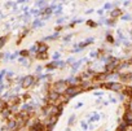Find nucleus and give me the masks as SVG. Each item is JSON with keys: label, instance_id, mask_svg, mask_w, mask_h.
Masks as SVG:
<instances>
[{"label": "nucleus", "instance_id": "1", "mask_svg": "<svg viewBox=\"0 0 132 131\" xmlns=\"http://www.w3.org/2000/svg\"><path fill=\"white\" fill-rule=\"evenodd\" d=\"M102 87H105V88H108V90H111V91H114V92H120V91H123V88H124V86H123L122 83H119V82H109V83L102 84Z\"/></svg>", "mask_w": 132, "mask_h": 131}, {"label": "nucleus", "instance_id": "2", "mask_svg": "<svg viewBox=\"0 0 132 131\" xmlns=\"http://www.w3.org/2000/svg\"><path fill=\"white\" fill-rule=\"evenodd\" d=\"M66 90H68V83H66L65 81H58L53 84V91H56L58 95L65 94Z\"/></svg>", "mask_w": 132, "mask_h": 131}, {"label": "nucleus", "instance_id": "3", "mask_svg": "<svg viewBox=\"0 0 132 131\" xmlns=\"http://www.w3.org/2000/svg\"><path fill=\"white\" fill-rule=\"evenodd\" d=\"M34 81H35V78H34V77L27 75V77H25V78L22 79L21 87H22V88H29V87H31V86L34 84Z\"/></svg>", "mask_w": 132, "mask_h": 131}, {"label": "nucleus", "instance_id": "4", "mask_svg": "<svg viewBox=\"0 0 132 131\" xmlns=\"http://www.w3.org/2000/svg\"><path fill=\"white\" fill-rule=\"evenodd\" d=\"M80 92V87H78V86H74V87H68V90H66V95H68L69 97H73V96H75V95H78Z\"/></svg>", "mask_w": 132, "mask_h": 131}, {"label": "nucleus", "instance_id": "5", "mask_svg": "<svg viewBox=\"0 0 132 131\" xmlns=\"http://www.w3.org/2000/svg\"><path fill=\"white\" fill-rule=\"evenodd\" d=\"M58 99H60V95H58L56 91H49V92H48V101H49V103L57 101Z\"/></svg>", "mask_w": 132, "mask_h": 131}, {"label": "nucleus", "instance_id": "6", "mask_svg": "<svg viewBox=\"0 0 132 131\" xmlns=\"http://www.w3.org/2000/svg\"><path fill=\"white\" fill-rule=\"evenodd\" d=\"M119 79H120L122 82H128V81L132 79V73H129V72H128V73H124V74L120 73V74H119Z\"/></svg>", "mask_w": 132, "mask_h": 131}, {"label": "nucleus", "instance_id": "7", "mask_svg": "<svg viewBox=\"0 0 132 131\" xmlns=\"http://www.w3.org/2000/svg\"><path fill=\"white\" fill-rule=\"evenodd\" d=\"M120 14H122V11H120V9H118V8H115L114 11H111V18H114V20H115V18H118Z\"/></svg>", "mask_w": 132, "mask_h": 131}, {"label": "nucleus", "instance_id": "8", "mask_svg": "<svg viewBox=\"0 0 132 131\" xmlns=\"http://www.w3.org/2000/svg\"><path fill=\"white\" fill-rule=\"evenodd\" d=\"M47 49H48V47L45 44H39L38 45V52L39 53H47Z\"/></svg>", "mask_w": 132, "mask_h": 131}, {"label": "nucleus", "instance_id": "9", "mask_svg": "<svg viewBox=\"0 0 132 131\" xmlns=\"http://www.w3.org/2000/svg\"><path fill=\"white\" fill-rule=\"evenodd\" d=\"M18 101H20V97L18 96H13V97L9 99V105H16V104H18Z\"/></svg>", "mask_w": 132, "mask_h": 131}, {"label": "nucleus", "instance_id": "10", "mask_svg": "<svg viewBox=\"0 0 132 131\" xmlns=\"http://www.w3.org/2000/svg\"><path fill=\"white\" fill-rule=\"evenodd\" d=\"M127 127H128V126H127V125H126V123L123 122V123H120V125L118 126L117 131H127Z\"/></svg>", "mask_w": 132, "mask_h": 131}, {"label": "nucleus", "instance_id": "11", "mask_svg": "<svg viewBox=\"0 0 132 131\" xmlns=\"http://www.w3.org/2000/svg\"><path fill=\"white\" fill-rule=\"evenodd\" d=\"M9 36L8 35H5V36H3V38H0V48H2L5 43H7V39H8Z\"/></svg>", "mask_w": 132, "mask_h": 131}, {"label": "nucleus", "instance_id": "12", "mask_svg": "<svg viewBox=\"0 0 132 131\" xmlns=\"http://www.w3.org/2000/svg\"><path fill=\"white\" fill-rule=\"evenodd\" d=\"M38 58H39V60H47V58H48V55H47V53H39V55H38Z\"/></svg>", "mask_w": 132, "mask_h": 131}, {"label": "nucleus", "instance_id": "13", "mask_svg": "<svg viewBox=\"0 0 132 131\" xmlns=\"http://www.w3.org/2000/svg\"><path fill=\"white\" fill-rule=\"evenodd\" d=\"M122 20H123V21H128V20H131V16H129V14H126V16L122 17Z\"/></svg>", "mask_w": 132, "mask_h": 131}, {"label": "nucleus", "instance_id": "14", "mask_svg": "<svg viewBox=\"0 0 132 131\" xmlns=\"http://www.w3.org/2000/svg\"><path fill=\"white\" fill-rule=\"evenodd\" d=\"M106 39H108V42H109V43H114V39H113V36H111V35H108V38H106Z\"/></svg>", "mask_w": 132, "mask_h": 131}, {"label": "nucleus", "instance_id": "15", "mask_svg": "<svg viewBox=\"0 0 132 131\" xmlns=\"http://www.w3.org/2000/svg\"><path fill=\"white\" fill-rule=\"evenodd\" d=\"M21 55L26 57V56H29V51H26V49H25V51H22V52H21Z\"/></svg>", "mask_w": 132, "mask_h": 131}, {"label": "nucleus", "instance_id": "16", "mask_svg": "<svg viewBox=\"0 0 132 131\" xmlns=\"http://www.w3.org/2000/svg\"><path fill=\"white\" fill-rule=\"evenodd\" d=\"M75 121V117L73 115V117H70V119H69V125H73V122Z\"/></svg>", "mask_w": 132, "mask_h": 131}, {"label": "nucleus", "instance_id": "17", "mask_svg": "<svg viewBox=\"0 0 132 131\" xmlns=\"http://www.w3.org/2000/svg\"><path fill=\"white\" fill-rule=\"evenodd\" d=\"M88 25H89V26H96V24L92 22V21H88Z\"/></svg>", "mask_w": 132, "mask_h": 131}, {"label": "nucleus", "instance_id": "18", "mask_svg": "<svg viewBox=\"0 0 132 131\" xmlns=\"http://www.w3.org/2000/svg\"><path fill=\"white\" fill-rule=\"evenodd\" d=\"M97 119H98V115H97V114H96L95 117H92V121H97Z\"/></svg>", "mask_w": 132, "mask_h": 131}, {"label": "nucleus", "instance_id": "19", "mask_svg": "<svg viewBox=\"0 0 132 131\" xmlns=\"http://www.w3.org/2000/svg\"><path fill=\"white\" fill-rule=\"evenodd\" d=\"M68 62H69V64H71V62H74V58H69V60H68Z\"/></svg>", "mask_w": 132, "mask_h": 131}, {"label": "nucleus", "instance_id": "20", "mask_svg": "<svg viewBox=\"0 0 132 131\" xmlns=\"http://www.w3.org/2000/svg\"><path fill=\"white\" fill-rule=\"evenodd\" d=\"M82 127H83V128H87V125H86L84 122H82Z\"/></svg>", "mask_w": 132, "mask_h": 131}, {"label": "nucleus", "instance_id": "21", "mask_svg": "<svg viewBox=\"0 0 132 131\" xmlns=\"http://www.w3.org/2000/svg\"><path fill=\"white\" fill-rule=\"evenodd\" d=\"M70 38H71V35H68V36H66V38H65V40H66V42H68V40H69Z\"/></svg>", "mask_w": 132, "mask_h": 131}, {"label": "nucleus", "instance_id": "22", "mask_svg": "<svg viewBox=\"0 0 132 131\" xmlns=\"http://www.w3.org/2000/svg\"><path fill=\"white\" fill-rule=\"evenodd\" d=\"M110 7H111V5H110V4H106V5H105V9H109V8H110Z\"/></svg>", "mask_w": 132, "mask_h": 131}, {"label": "nucleus", "instance_id": "23", "mask_svg": "<svg viewBox=\"0 0 132 131\" xmlns=\"http://www.w3.org/2000/svg\"><path fill=\"white\" fill-rule=\"evenodd\" d=\"M29 131H36V130H35V128H34V127H31V128H30V130H29Z\"/></svg>", "mask_w": 132, "mask_h": 131}, {"label": "nucleus", "instance_id": "24", "mask_svg": "<svg viewBox=\"0 0 132 131\" xmlns=\"http://www.w3.org/2000/svg\"><path fill=\"white\" fill-rule=\"evenodd\" d=\"M2 58H3V53H0V61H2Z\"/></svg>", "mask_w": 132, "mask_h": 131}]
</instances>
